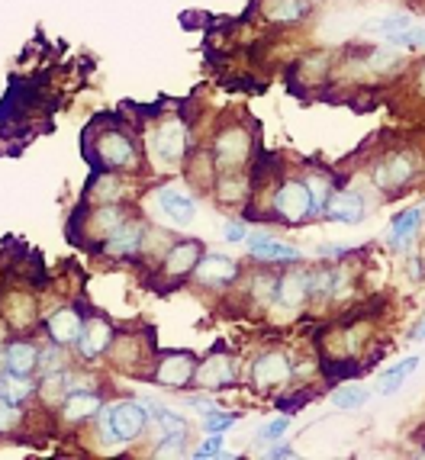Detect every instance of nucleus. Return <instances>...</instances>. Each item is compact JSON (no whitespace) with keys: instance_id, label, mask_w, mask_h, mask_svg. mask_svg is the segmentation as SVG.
Here are the masks:
<instances>
[{"instance_id":"obj_1","label":"nucleus","mask_w":425,"mask_h":460,"mask_svg":"<svg viewBox=\"0 0 425 460\" xmlns=\"http://www.w3.org/2000/svg\"><path fill=\"white\" fill-rule=\"evenodd\" d=\"M148 422V406L136 402V399H123V402H113V406L103 412V438L116 441V445H126L139 435Z\"/></svg>"},{"instance_id":"obj_2","label":"nucleus","mask_w":425,"mask_h":460,"mask_svg":"<svg viewBox=\"0 0 425 460\" xmlns=\"http://www.w3.org/2000/svg\"><path fill=\"white\" fill-rule=\"evenodd\" d=\"M274 209L284 223H303L306 216H313V203H309V190L300 181H287L278 193H274Z\"/></svg>"},{"instance_id":"obj_3","label":"nucleus","mask_w":425,"mask_h":460,"mask_svg":"<svg viewBox=\"0 0 425 460\" xmlns=\"http://www.w3.org/2000/svg\"><path fill=\"white\" fill-rule=\"evenodd\" d=\"M184 148H187V132L181 119H168L155 129V155L168 164H178L184 158Z\"/></svg>"},{"instance_id":"obj_4","label":"nucleus","mask_w":425,"mask_h":460,"mask_svg":"<svg viewBox=\"0 0 425 460\" xmlns=\"http://www.w3.org/2000/svg\"><path fill=\"white\" fill-rule=\"evenodd\" d=\"M110 341H113V329H110V323L107 319H101V315H93V319H87L84 323V329H81L77 351H81V358L93 361V358H101V354L107 351Z\"/></svg>"},{"instance_id":"obj_5","label":"nucleus","mask_w":425,"mask_h":460,"mask_svg":"<svg viewBox=\"0 0 425 460\" xmlns=\"http://www.w3.org/2000/svg\"><path fill=\"white\" fill-rule=\"evenodd\" d=\"M197 374L193 367V358L184 351H174V354H164L162 361H158V374L155 380L162 386H171V390H178V386H187V380Z\"/></svg>"},{"instance_id":"obj_6","label":"nucleus","mask_w":425,"mask_h":460,"mask_svg":"<svg viewBox=\"0 0 425 460\" xmlns=\"http://www.w3.org/2000/svg\"><path fill=\"white\" fill-rule=\"evenodd\" d=\"M46 329L55 345H75L77 338H81V329H84V315L77 313V309H58V313L49 315Z\"/></svg>"},{"instance_id":"obj_7","label":"nucleus","mask_w":425,"mask_h":460,"mask_svg":"<svg viewBox=\"0 0 425 460\" xmlns=\"http://www.w3.org/2000/svg\"><path fill=\"white\" fill-rule=\"evenodd\" d=\"M325 216L335 223H361L364 216V199L351 190H339L325 199Z\"/></svg>"},{"instance_id":"obj_8","label":"nucleus","mask_w":425,"mask_h":460,"mask_svg":"<svg viewBox=\"0 0 425 460\" xmlns=\"http://www.w3.org/2000/svg\"><path fill=\"white\" fill-rule=\"evenodd\" d=\"M197 277H200L203 284H213V287H226L232 284L235 277H239V268L226 258V254H207V258H200V264H197Z\"/></svg>"},{"instance_id":"obj_9","label":"nucleus","mask_w":425,"mask_h":460,"mask_svg":"<svg viewBox=\"0 0 425 460\" xmlns=\"http://www.w3.org/2000/svg\"><path fill=\"white\" fill-rule=\"evenodd\" d=\"M142 226L136 223H120L113 232L107 235V252L113 254V258H132V254L142 248Z\"/></svg>"},{"instance_id":"obj_10","label":"nucleus","mask_w":425,"mask_h":460,"mask_svg":"<svg viewBox=\"0 0 425 460\" xmlns=\"http://www.w3.org/2000/svg\"><path fill=\"white\" fill-rule=\"evenodd\" d=\"M248 155V136L242 129H229L217 138V164L219 168H235L245 162Z\"/></svg>"},{"instance_id":"obj_11","label":"nucleus","mask_w":425,"mask_h":460,"mask_svg":"<svg viewBox=\"0 0 425 460\" xmlns=\"http://www.w3.org/2000/svg\"><path fill=\"white\" fill-rule=\"evenodd\" d=\"M412 171H416V164H412L410 155H394V158H386L384 164H377V171H374V181H377V187H403L406 181L412 177Z\"/></svg>"},{"instance_id":"obj_12","label":"nucleus","mask_w":425,"mask_h":460,"mask_svg":"<svg viewBox=\"0 0 425 460\" xmlns=\"http://www.w3.org/2000/svg\"><path fill=\"white\" fill-rule=\"evenodd\" d=\"M158 207H162V213L168 216L171 223H178V226L193 223V216H197L193 197L178 193V190H158Z\"/></svg>"},{"instance_id":"obj_13","label":"nucleus","mask_w":425,"mask_h":460,"mask_svg":"<svg viewBox=\"0 0 425 460\" xmlns=\"http://www.w3.org/2000/svg\"><path fill=\"white\" fill-rule=\"evenodd\" d=\"M97 155H101L110 168H126V164H132V158H136V148H132V142L126 136L110 132V136H103L101 142H97Z\"/></svg>"},{"instance_id":"obj_14","label":"nucleus","mask_w":425,"mask_h":460,"mask_svg":"<svg viewBox=\"0 0 425 460\" xmlns=\"http://www.w3.org/2000/svg\"><path fill=\"white\" fill-rule=\"evenodd\" d=\"M197 264H200V242H181V245L171 248V254L164 258V274L187 277Z\"/></svg>"},{"instance_id":"obj_15","label":"nucleus","mask_w":425,"mask_h":460,"mask_svg":"<svg viewBox=\"0 0 425 460\" xmlns=\"http://www.w3.org/2000/svg\"><path fill=\"white\" fill-rule=\"evenodd\" d=\"M419 223H422V207H412V209H406V213L394 216L390 232H386V242H390L396 252H403V248L412 242V235H416Z\"/></svg>"},{"instance_id":"obj_16","label":"nucleus","mask_w":425,"mask_h":460,"mask_svg":"<svg viewBox=\"0 0 425 460\" xmlns=\"http://www.w3.org/2000/svg\"><path fill=\"white\" fill-rule=\"evenodd\" d=\"M287 376H290V361H287L280 351H270L261 354L255 364V384L258 386H274V384H284Z\"/></svg>"},{"instance_id":"obj_17","label":"nucleus","mask_w":425,"mask_h":460,"mask_svg":"<svg viewBox=\"0 0 425 460\" xmlns=\"http://www.w3.org/2000/svg\"><path fill=\"white\" fill-rule=\"evenodd\" d=\"M248 248H252V254L261 258V261H300L303 258L300 248L280 245V242H274L270 235H252L248 238Z\"/></svg>"},{"instance_id":"obj_18","label":"nucleus","mask_w":425,"mask_h":460,"mask_svg":"<svg viewBox=\"0 0 425 460\" xmlns=\"http://www.w3.org/2000/svg\"><path fill=\"white\" fill-rule=\"evenodd\" d=\"M103 409V399L97 393H81V390H71L65 396V419L68 422H84V419H93V415Z\"/></svg>"},{"instance_id":"obj_19","label":"nucleus","mask_w":425,"mask_h":460,"mask_svg":"<svg viewBox=\"0 0 425 460\" xmlns=\"http://www.w3.org/2000/svg\"><path fill=\"white\" fill-rule=\"evenodd\" d=\"M4 364H7V370H13V374H32V370L39 367V348L30 345V341H13V345H7V351H4Z\"/></svg>"},{"instance_id":"obj_20","label":"nucleus","mask_w":425,"mask_h":460,"mask_svg":"<svg viewBox=\"0 0 425 460\" xmlns=\"http://www.w3.org/2000/svg\"><path fill=\"white\" fill-rule=\"evenodd\" d=\"M197 380H200L207 390H219V386L235 380V370H232L229 358H209L207 364L197 367Z\"/></svg>"},{"instance_id":"obj_21","label":"nucleus","mask_w":425,"mask_h":460,"mask_svg":"<svg viewBox=\"0 0 425 460\" xmlns=\"http://www.w3.org/2000/svg\"><path fill=\"white\" fill-rule=\"evenodd\" d=\"M306 296H309V277L303 270H294V274H287L278 280V299L284 306L297 309Z\"/></svg>"},{"instance_id":"obj_22","label":"nucleus","mask_w":425,"mask_h":460,"mask_svg":"<svg viewBox=\"0 0 425 460\" xmlns=\"http://www.w3.org/2000/svg\"><path fill=\"white\" fill-rule=\"evenodd\" d=\"M416 367H419V358H406V361H400L396 367H390L384 376H380L377 393H380V396H394V393L400 390V386L406 384L412 374H416Z\"/></svg>"},{"instance_id":"obj_23","label":"nucleus","mask_w":425,"mask_h":460,"mask_svg":"<svg viewBox=\"0 0 425 460\" xmlns=\"http://www.w3.org/2000/svg\"><path fill=\"white\" fill-rule=\"evenodd\" d=\"M32 390H36V386L30 384V374H13V370H7V374L0 376V396H7L10 402H23V399L32 396Z\"/></svg>"},{"instance_id":"obj_24","label":"nucleus","mask_w":425,"mask_h":460,"mask_svg":"<svg viewBox=\"0 0 425 460\" xmlns=\"http://www.w3.org/2000/svg\"><path fill=\"white\" fill-rule=\"evenodd\" d=\"M309 190V203H313V213H325V199L332 197V181L325 174H313L306 181Z\"/></svg>"},{"instance_id":"obj_25","label":"nucleus","mask_w":425,"mask_h":460,"mask_svg":"<svg viewBox=\"0 0 425 460\" xmlns=\"http://www.w3.org/2000/svg\"><path fill=\"white\" fill-rule=\"evenodd\" d=\"M367 399H371V393L364 390V386H341V390L332 393V402L339 409H361Z\"/></svg>"},{"instance_id":"obj_26","label":"nucleus","mask_w":425,"mask_h":460,"mask_svg":"<svg viewBox=\"0 0 425 460\" xmlns=\"http://www.w3.org/2000/svg\"><path fill=\"white\" fill-rule=\"evenodd\" d=\"M23 412H20V402H10L7 396H0V435L4 431H13L20 425Z\"/></svg>"},{"instance_id":"obj_27","label":"nucleus","mask_w":425,"mask_h":460,"mask_svg":"<svg viewBox=\"0 0 425 460\" xmlns=\"http://www.w3.org/2000/svg\"><path fill=\"white\" fill-rule=\"evenodd\" d=\"M235 422H239V415H232V412H213V409H207V415H203V429H207L209 435H219V431L232 429Z\"/></svg>"},{"instance_id":"obj_28","label":"nucleus","mask_w":425,"mask_h":460,"mask_svg":"<svg viewBox=\"0 0 425 460\" xmlns=\"http://www.w3.org/2000/svg\"><path fill=\"white\" fill-rule=\"evenodd\" d=\"M303 13H306V4H303V0H280V7L274 10L270 16H274V20H284V23H287V20H300Z\"/></svg>"},{"instance_id":"obj_29","label":"nucleus","mask_w":425,"mask_h":460,"mask_svg":"<svg viewBox=\"0 0 425 460\" xmlns=\"http://www.w3.org/2000/svg\"><path fill=\"white\" fill-rule=\"evenodd\" d=\"M55 341H52V348L49 351H39V367L46 370V374H58L62 370V354H55Z\"/></svg>"},{"instance_id":"obj_30","label":"nucleus","mask_w":425,"mask_h":460,"mask_svg":"<svg viewBox=\"0 0 425 460\" xmlns=\"http://www.w3.org/2000/svg\"><path fill=\"white\" fill-rule=\"evenodd\" d=\"M219 454H223V438L213 435L207 445H200L197 451H193V457H219Z\"/></svg>"},{"instance_id":"obj_31","label":"nucleus","mask_w":425,"mask_h":460,"mask_svg":"<svg viewBox=\"0 0 425 460\" xmlns=\"http://www.w3.org/2000/svg\"><path fill=\"white\" fill-rule=\"evenodd\" d=\"M287 425H290V415H284V419H278V422H270L261 429V438H280L287 431Z\"/></svg>"},{"instance_id":"obj_32","label":"nucleus","mask_w":425,"mask_h":460,"mask_svg":"<svg viewBox=\"0 0 425 460\" xmlns=\"http://www.w3.org/2000/svg\"><path fill=\"white\" fill-rule=\"evenodd\" d=\"M226 242H248L245 223H229V226H226Z\"/></svg>"},{"instance_id":"obj_33","label":"nucleus","mask_w":425,"mask_h":460,"mask_svg":"<svg viewBox=\"0 0 425 460\" xmlns=\"http://www.w3.org/2000/svg\"><path fill=\"white\" fill-rule=\"evenodd\" d=\"M416 338H425V323H422V325H419V329H416Z\"/></svg>"}]
</instances>
